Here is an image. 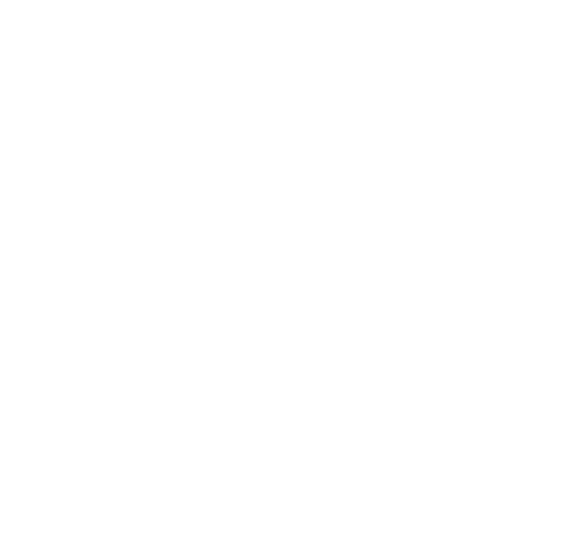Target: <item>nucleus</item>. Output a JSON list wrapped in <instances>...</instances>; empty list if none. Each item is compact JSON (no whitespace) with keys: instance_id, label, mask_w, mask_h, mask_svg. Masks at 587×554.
<instances>
[]
</instances>
